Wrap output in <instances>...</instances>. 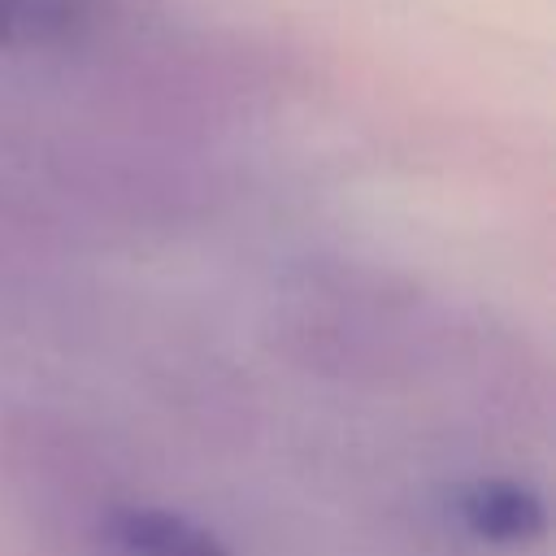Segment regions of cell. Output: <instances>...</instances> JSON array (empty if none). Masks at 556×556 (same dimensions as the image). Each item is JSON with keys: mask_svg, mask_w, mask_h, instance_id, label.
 I'll return each instance as SVG.
<instances>
[{"mask_svg": "<svg viewBox=\"0 0 556 556\" xmlns=\"http://www.w3.org/2000/svg\"><path fill=\"white\" fill-rule=\"evenodd\" d=\"M452 330L413 287L361 265H304L274 300L278 348L339 382H426L447 369Z\"/></svg>", "mask_w": 556, "mask_h": 556, "instance_id": "6da1fadb", "label": "cell"}, {"mask_svg": "<svg viewBox=\"0 0 556 556\" xmlns=\"http://www.w3.org/2000/svg\"><path fill=\"white\" fill-rule=\"evenodd\" d=\"M0 478L43 534L78 552L100 513L130 491L104 443L56 413H13L0 421Z\"/></svg>", "mask_w": 556, "mask_h": 556, "instance_id": "7a4b0ae2", "label": "cell"}, {"mask_svg": "<svg viewBox=\"0 0 556 556\" xmlns=\"http://www.w3.org/2000/svg\"><path fill=\"white\" fill-rule=\"evenodd\" d=\"M91 304V282L56 230L0 195V339H65Z\"/></svg>", "mask_w": 556, "mask_h": 556, "instance_id": "3957f363", "label": "cell"}, {"mask_svg": "<svg viewBox=\"0 0 556 556\" xmlns=\"http://www.w3.org/2000/svg\"><path fill=\"white\" fill-rule=\"evenodd\" d=\"M152 26V0H0V61L83 78Z\"/></svg>", "mask_w": 556, "mask_h": 556, "instance_id": "277c9868", "label": "cell"}, {"mask_svg": "<svg viewBox=\"0 0 556 556\" xmlns=\"http://www.w3.org/2000/svg\"><path fill=\"white\" fill-rule=\"evenodd\" d=\"M83 552L87 556H230V547L191 513L161 500H143L135 486L122 491L100 513Z\"/></svg>", "mask_w": 556, "mask_h": 556, "instance_id": "5b68a950", "label": "cell"}, {"mask_svg": "<svg viewBox=\"0 0 556 556\" xmlns=\"http://www.w3.org/2000/svg\"><path fill=\"white\" fill-rule=\"evenodd\" d=\"M452 513L460 521V530L486 547H534L547 534V508L543 495L513 482V478H478L465 482L452 495Z\"/></svg>", "mask_w": 556, "mask_h": 556, "instance_id": "8992f818", "label": "cell"}]
</instances>
